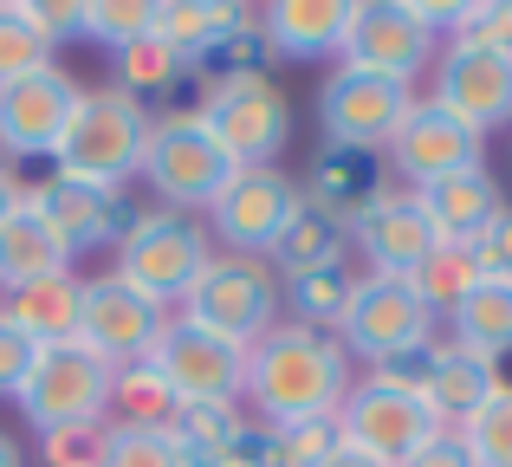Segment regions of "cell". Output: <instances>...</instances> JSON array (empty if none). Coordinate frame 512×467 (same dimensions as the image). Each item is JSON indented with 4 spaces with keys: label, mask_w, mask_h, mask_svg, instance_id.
I'll use <instances>...</instances> for the list:
<instances>
[{
    "label": "cell",
    "mask_w": 512,
    "mask_h": 467,
    "mask_svg": "<svg viewBox=\"0 0 512 467\" xmlns=\"http://www.w3.org/2000/svg\"><path fill=\"white\" fill-rule=\"evenodd\" d=\"M338 448H344L338 416H312V422H286V429H273V455H279V467H325Z\"/></svg>",
    "instance_id": "74e56055"
},
{
    "label": "cell",
    "mask_w": 512,
    "mask_h": 467,
    "mask_svg": "<svg viewBox=\"0 0 512 467\" xmlns=\"http://www.w3.org/2000/svg\"><path fill=\"white\" fill-rule=\"evenodd\" d=\"M169 429L195 461H221L227 448H234V435L247 429V409L240 403H182Z\"/></svg>",
    "instance_id": "d6a6232c"
},
{
    "label": "cell",
    "mask_w": 512,
    "mask_h": 467,
    "mask_svg": "<svg viewBox=\"0 0 512 467\" xmlns=\"http://www.w3.org/2000/svg\"><path fill=\"white\" fill-rule=\"evenodd\" d=\"M299 195H305V208L331 215L350 234V221H357L376 195H389V169H383L376 150H331V143H325V150L312 156V169H305Z\"/></svg>",
    "instance_id": "44dd1931"
},
{
    "label": "cell",
    "mask_w": 512,
    "mask_h": 467,
    "mask_svg": "<svg viewBox=\"0 0 512 467\" xmlns=\"http://www.w3.org/2000/svg\"><path fill=\"white\" fill-rule=\"evenodd\" d=\"M415 111V91L396 85V78H376V72H338L318 85V130H325L331 150H376L396 137V124Z\"/></svg>",
    "instance_id": "4fadbf2b"
},
{
    "label": "cell",
    "mask_w": 512,
    "mask_h": 467,
    "mask_svg": "<svg viewBox=\"0 0 512 467\" xmlns=\"http://www.w3.org/2000/svg\"><path fill=\"white\" fill-rule=\"evenodd\" d=\"M487 163V137L448 117L435 98H415V111L396 124V137L383 143V169H396L409 189H428L441 176H461V169H480Z\"/></svg>",
    "instance_id": "2e32d148"
},
{
    "label": "cell",
    "mask_w": 512,
    "mask_h": 467,
    "mask_svg": "<svg viewBox=\"0 0 512 467\" xmlns=\"http://www.w3.org/2000/svg\"><path fill=\"white\" fill-rule=\"evenodd\" d=\"M59 273H72V247L39 221L33 202H20L13 221L0 228V292L39 286V279H59Z\"/></svg>",
    "instance_id": "cb8c5ba5"
},
{
    "label": "cell",
    "mask_w": 512,
    "mask_h": 467,
    "mask_svg": "<svg viewBox=\"0 0 512 467\" xmlns=\"http://www.w3.org/2000/svg\"><path fill=\"white\" fill-rule=\"evenodd\" d=\"M240 176V163L214 143L201 111H163L150 117V143H143V182L150 195L175 215H208L214 195Z\"/></svg>",
    "instance_id": "3957f363"
},
{
    "label": "cell",
    "mask_w": 512,
    "mask_h": 467,
    "mask_svg": "<svg viewBox=\"0 0 512 467\" xmlns=\"http://www.w3.org/2000/svg\"><path fill=\"white\" fill-rule=\"evenodd\" d=\"M46 65H52V46L20 20L13 0H0V91L20 85V78H33V72H46Z\"/></svg>",
    "instance_id": "d590c367"
},
{
    "label": "cell",
    "mask_w": 512,
    "mask_h": 467,
    "mask_svg": "<svg viewBox=\"0 0 512 467\" xmlns=\"http://www.w3.org/2000/svg\"><path fill=\"white\" fill-rule=\"evenodd\" d=\"M448 325H454V344H467V351L493 357V364L512 357V279H480L448 312Z\"/></svg>",
    "instance_id": "484cf974"
},
{
    "label": "cell",
    "mask_w": 512,
    "mask_h": 467,
    "mask_svg": "<svg viewBox=\"0 0 512 467\" xmlns=\"http://www.w3.org/2000/svg\"><path fill=\"white\" fill-rule=\"evenodd\" d=\"M143 143H150V104L124 98V91H78L72 124H65L52 169L91 189H130L143 176Z\"/></svg>",
    "instance_id": "7a4b0ae2"
},
{
    "label": "cell",
    "mask_w": 512,
    "mask_h": 467,
    "mask_svg": "<svg viewBox=\"0 0 512 467\" xmlns=\"http://www.w3.org/2000/svg\"><path fill=\"white\" fill-rule=\"evenodd\" d=\"M78 91L85 85L72 72H59V65L0 91V163H52L65 124H72Z\"/></svg>",
    "instance_id": "e0dca14e"
},
{
    "label": "cell",
    "mask_w": 512,
    "mask_h": 467,
    "mask_svg": "<svg viewBox=\"0 0 512 467\" xmlns=\"http://www.w3.org/2000/svg\"><path fill=\"white\" fill-rule=\"evenodd\" d=\"M26 202L39 208V221H46L52 234L72 247V260L85 247H117L124 228L137 221V208H130L124 189H91V182H72L52 169L46 182H26Z\"/></svg>",
    "instance_id": "ac0fdd59"
},
{
    "label": "cell",
    "mask_w": 512,
    "mask_h": 467,
    "mask_svg": "<svg viewBox=\"0 0 512 467\" xmlns=\"http://www.w3.org/2000/svg\"><path fill=\"white\" fill-rule=\"evenodd\" d=\"M0 467H26V455H20V442H13L7 429H0Z\"/></svg>",
    "instance_id": "7dc6e473"
},
{
    "label": "cell",
    "mask_w": 512,
    "mask_h": 467,
    "mask_svg": "<svg viewBox=\"0 0 512 467\" xmlns=\"http://www.w3.org/2000/svg\"><path fill=\"white\" fill-rule=\"evenodd\" d=\"M182 78H188V59L175 46H163L156 33L137 39V46H124V52H111V91H124V98H137V104L163 98Z\"/></svg>",
    "instance_id": "4dcf8cb0"
},
{
    "label": "cell",
    "mask_w": 512,
    "mask_h": 467,
    "mask_svg": "<svg viewBox=\"0 0 512 467\" xmlns=\"http://www.w3.org/2000/svg\"><path fill=\"white\" fill-rule=\"evenodd\" d=\"M350 7L357 0H273V7H260V39L273 59H292V65L338 59L350 33Z\"/></svg>",
    "instance_id": "7402d4cb"
},
{
    "label": "cell",
    "mask_w": 512,
    "mask_h": 467,
    "mask_svg": "<svg viewBox=\"0 0 512 467\" xmlns=\"http://www.w3.org/2000/svg\"><path fill=\"white\" fill-rule=\"evenodd\" d=\"M350 357L331 331H305L292 318H279L260 344L247 351V396L253 416L266 429H286V422H312V416H338L350 396Z\"/></svg>",
    "instance_id": "6da1fadb"
},
{
    "label": "cell",
    "mask_w": 512,
    "mask_h": 467,
    "mask_svg": "<svg viewBox=\"0 0 512 467\" xmlns=\"http://www.w3.org/2000/svg\"><path fill=\"white\" fill-rule=\"evenodd\" d=\"M331 338L344 344L350 364H409V357H422L428 344H435V312H428L422 299L409 292V279H383V273H357V286H350V305L338 318V331Z\"/></svg>",
    "instance_id": "5b68a950"
},
{
    "label": "cell",
    "mask_w": 512,
    "mask_h": 467,
    "mask_svg": "<svg viewBox=\"0 0 512 467\" xmlns=\"http://www.w3.org/2000/svg\"><path fill=\"white\" fill-rule=\"evenodd\" d=\"M33 357H39V344L26 338V331L13 325L7 312H0V396H20V383H26V370H33Z\"/></svg>",
    "instance_id": "60d3db41"
},
{
    "label": "cell",
    "mask_w": 512,
    "mask_h": 467,
    "mask_svg": "<svg viewBox=\"0 0 512 467\" xmlns=\"http://www.w3.org/2000/svg\"><path fill=\"white\" fill-rule=\"evenodd\" d=\"M454 435L467 442L474 467H512V383L500 377V390H493Z\"/></svg>",
    "instance_id": "e575fe53"
},
{
    "label": "cell",
    "mask_w": 512,
    "mask_h": 467,
    "mask_svg": "<svg viewBox=\"0 0 512 467\" xmlns=\"http://www.w3.org/2000/svg\"><path fill=\"white\" fill-rule=\"evenodd\" d=\"M175 409H182L175 390L150 364H124L111 377V409H104V422H111V429H169Z\"/></svg>",
    "instance_id": "f1b7e54d"
},
{
    "label": "cell",
    "mask_w": 512,
    "mask_h": 467,
    "mask_svg": "<svg viewBox=\"0 0 512 467\" xmlns=\"http://www.w3.org/2000/svg\"><path fill=\"white\" fill-rule=\"evenodd\" d=\"M150 26H156V0H91V7H78V39L104 52L150 39Z\"/></svg>",
    "instance_id": "836d02e7"
},
{
    "label": "cell",
    "mask_w": 512,
    "mask_h": 467,
    "mask_svg": "<svg viewBox=\"0 0 512 467\" xmlns=\"http://www.w3.org/2000/svg\"><path fill=\"white\" fill-rule=\"evenodd\" d=\"M195 111L240 169H279V156H286V143H292V98L279 91L273 72L221 78V85L201 91Z\"/></svg>",
    "instance_id": "8992f818"
},
{
    "label": "cell",
    "mask_w": 512,
    "mask_h": 467,
    "mask_svg": "<svg viewBox=\"0 0 512 467\" xmlns=\"http://www.w3.org/2000/svg\"><path fill=\"white\" fill-rule=\"evenodd\" d=\"M402 467H474V455H467V442H461V435H454V429H441L435 442L422 448V455H409Z\"/></svg>",
    "instance_id": "ee69618b"
},
{
    "label": "cell",
    "mask_w": 512,
    "mask_h": 467,
    "mask_svg": "<svg viewBox=\"0 0 512 467\" xmlns=\"http://www.w3.org/2000/svg\"><path fill=\"white\" fill-rule=\"evenodd\" d=\"M104 467H195V455L175 442V429H111Z\"/></svg>",
    "instance_id": "8d00e7d4"
},
{
    "label": "cell",
    "mask_w": 512,
    "mask_h": 467,
    "mask_svg": "<svg viewBox=\"0 0 512 467\" xmlns=\"http://www.w3.org/2000/svg\"><path fill=\"white\" fill-rule=\"evenodd\" d=\"M104 448H111V422H72V429L39 435L46 467H104Z\"/></svg>",
    "instance_id": "f35d334b"
},
{
    "label": "cell",
    "mask_w": 512,
    "mask_h": 467,
    "mask_svg": "<svg viewBox=\"0 0 512 467\" xmlns=\"http://www.w3.org/2000/svg\"><path fill=\"white\" fill-rule=\"evenodd\" d=\"M350 286H357V273H350V260H338V266H318V273L279 279V305H286V318L305 325V331H338V318L350 305Z\"/></svg>",
    "instance_id": "83f0119b"
},
{
    "label": "cell",
    "mask_w": 512,
    "mask_h": 467,
    "mask_svg": "<svg viewBox=\"0 0 512 467\" xmlns=\"http://www.w3.org/2000/svg\"><path fill=\"white\" fill-rule=\"evenodd\" d=\"M325 467H383V461H370V455H357V448H338Z\"/></svg>",
    "instance_id": "bcb514c9"
},
{
    "label": "cell",
    "mask_w": 512,
    "mask_h": 467,
    "mask_svg": "<svg viewBox=\"0 0 512 467\" xmlns=\"http://www.w3.org/2000/svg\"><path fill=\"white\" fill-rule=\"evenodd\" d=\"M344 253H350V234H344L331 215H318V208H305V202H299V215H292V221H286V234L273 240L266 266H273L279 279H292V273H318V266H338Z\"/></svg>",
    "instance_id": "4316f807"
},
{
    "label": "cell",
    "mask_w": 512,
    "mask_h": 467,
    "mask_svg": "<svg viewBox=\"0 0 512 467\" xmlns=\"http://www.w3.org/2000/svg\"><path fill=\"white\" fill-rule=\"evenodd\" d=\"M454 39H474V46L506 52V59H512V0H467L461 33H454Z\"/></svg>",
    "instance_id": "ab89813d"
},
{
    "label": "cell",
    "mask_w": 512,
    "mask_h": 467,
    "mask_svg": "<svg viewBox=\"0 0 512 467\" xmlns=\"http://www.w3.org/2000/svg\"><path fill=\"white\" fill-rule=\"evenodd\" d=\"M428 98H435L448 117H461L474 137L512 130V59L474 46V39H441L435 91H428Z\"/></svg>",
    "instance_id": "9a60e30c"
},
{
    "label": "cell",
    "mask_w": 512,
    "mask_h": 467,
    "mask_svg": "<svg viewBox=\"0 0 512 467\" xmlns=\"http://www.w3.org/2000/svg\"><path fill=\"white\" fill-rule=\"evenodd\" d=\"M221 20H227V0H156V26L150 33L182 52L188 72H195V59L208 52V39L221 33Z\"/></svg>",
    "instance_id": "1f68e13d"
},
{
    "label": "cell",
    "mask_w": 512,
    "mask_h": 467,
    "mask_svg": "<svg viewBox=\"0 0 512 467\" xmlns=\"http://www.w3.org/2000/svg\"><path fill=\"white\" fill-rule=\"evenodd\" d=\"M480 279H487V273H480L474 247H461V240H441V247H435V253H428V260L409 273V292H415V299H422L435 318H448L454 305H461L467 292L480 286Z\"/></svg>",
    "instance_id": "f546056e"
},
{
    "label": "cell",
    "mask_w": 512,
    "mask_h": 467,
    "mask_svg": "<svg viewBox=\"0 0 512 467\" xmlns=\"http://www.w3.org/2000/svg\"><path fill=\"white\" fill-rule=\"evenodd\" d=\"M195 467H234V461H195Z\"/></svg>",
    "instance_id": "c3c4849f"
},
{
    "label": "cell",
    "mask_w": 512,
    "mask_h": 467,
    "mask_svg": "<svg viewBox=\"0 0 512 467\" xmlns=\"http://www.w3.org/2000/svg\"><path fill=\"white\" fill-rule=\"evenodd\" d=\"M143 364L175 390V403H240L247 396V351L201 331L182 312H169L163 338H156V351Z\"/></svg>",
    "instance_id": "8fae6325"
},
{
    "label": "cell",
    "mask_w": 512,
    "mask_h": 467,
    "mask_svg": "<svg viewBox=\"0 0 512 467\" xmlns=\"http://www.w3.org/2000/svg\"><path fill=\"white\" fill-rule=\"evenodd\" d=\"M163 325H169V305L143 299L117 273H98L78 286V344H91L111 370L143 364L156 351V338H163Z\"/></svg>",
    "instance_id": "5bb4252c"
},
{
    "label": "cell",
    "mask_w": 512,
    "mask_h": 467,
    "mask_svg": "<svg viewBox=\"0 0 512 467\" xmlns=\"http://www.w3.org/2000/svg\"><path fill=\"white\" fill-rule=\"evenodd\" d=\"M78 273H59V279H39V286H20L0 299V312L26 331L33 344H65L78 338Z\"/></svg>",
    "instance_id": "d4e9b609"
},
{
    "label": "cell",
    "mask_w": 512,
    "mask_h": 467,
    "mask_svg": "<svg viewBox=\"0 0 512 467\" xmlns=\"http://www.w3.org/2000/svg\"><path fill=\"white\" fill-rule=\"evenodd\" d=\"M415 208L428 215L435 240H461V247H474L480 228L506 208V189H500V176L480 163V169H461V176H441V182H428V189H415Z\"/></svg>",
    "instance_id": "603a6c76"
},
{
    "label": "cell",
    "mask_w": 512,
    "mask_h": 467,
    "mask_svg": "<svg viewBox=\"0 0 512 467\" xmlns=\"http://www.w3.org/2000/svg\"><path fill=\"white\" fill-rule=\"evenodd\" d=\"M383 377L415 383V390L428 396V409L441 416V429H461V422L474 416L493 390H500V364H493V357H480V351H467V344H454V338L428 344V351L409 357V364H389Z\"/></svg>",
    "instance_id": "d6986e66"
},
{
    "label": "cell",
    "mask_w": 512,
    "mask_h": 467,
    "mask_svg": "<svg viewBox=\"0 0 512 467\" xmlns=\"http://www.w3.org/2000/svg\"><path fill=\"white\" fill-rule=\"evenodd\" d=\"M338 435H344V448H357V455H370L383 467H402L409 455H422V448L441 435V416L428 409V396L415 390V383L370 370L363 383H350V396L338 409Z\"/></svg>",
    "instance_id": "52a82bcc"
},
{
    "label": "cell",
    "mask_w": 512,
    "mask_h": 467,
    "mask_svg": "<svg viewBox=\"0 0 512 467\" xmlns=\"http://www.w3.org/2000/svg\"><path fill=\"white\" fill-rule=\"evenodd\" d=\"M299 176L286 169H240L208 208V240H221L214 253H240V260H266L273 240L286 234V221L299 215Z\"/></svg>",
    "instance_id": "7c38bea8"
},
{
    "label": "cell",
    "mask_w": 512,
    "mask_h": 467,
    "mask_svg": "<svg viewBox=\"0 0 512 467\" xmlns=\"http://www.w3.org/2000/svg\"><path fill=\"white\" fill-rule=\"evenodd\" d=\"M474 260H480V273H487V279H512V202L487 221V228H480Z\"/></svg>",
    "instance_id": "b9f144b4"
},
{
    "label": "cell",
    "mask_w": 512,
    "mask_h": 467,
    "mask_svg": "<svg viewBox=\"0 0 512 467\" xmlns=\"http://www.w3.org/2000/svg\"><path fill=\"white\" fill-rule=\"evenodd\" d=\"M13 7H20V20L33 26L39 39H46V46H65V39H78V7H59V0H13Z\"/></svg>",
    "instance_id": "7bdbcfd3"
},
{
    "label": "cell",
    "mask_w": 512,
    "mask_h": 467,
    "mask_svg": "<svg viewBox=\"0 0 512 467\" xmlns=\"http://www.w3.org/2000/svg\"><path fill=\"white\" fill-rule=\"evenodd\" d=\"M111 377L117 370L78 338L39 344V357H33V370H26L13 403H20V416L33 422L39 435L72 429V422H104V409H111Z\"/></svg>",
    "instance_id": "9c48e42d"
},
{
    "label": "cell",
    "mask_w": 512,
    "mask_h": 467,
    "mask_svg": "<svg viewBox=\"0 0 512 467\" xmlns=\"http://www.w3.org/2000/svg\"><path fill=\"white\" fill-rule=\"evenodd\" d=\"M435 52H441V39L428 33L415 0H357V7H350V33L338 46V65L415 85V78L435 65Z\"/></svg>",
    "instance_id": "30bf717a"
},
{
    "label": "cell",
    "mask_w": 512,
    "mask_h": 467,
    "mask_svg": "<svg viewBox=\"0 0 512 467\" xmlns=\"http://www.w3.org/2000/svg\"><path fill=\"white\" fill-rule=\"evenodd\" d=\"M20 202H26V182L13 176V163H0V228L13 221V208H20Z\"/></svg>",
    "instance_id": "f6af8a7d"
},
{
    "label": "cell",
    "mask_w": 512,
    "mask_h": 467,
    "mask_svg": "<svg viewBox=\"0 0 512 467\" xmlns=\"http://www.w3.org/2000/svg\"><path fill=\"white\" fill-rule=\"evenodd\" d=\"M214 240L195 215H175V208H137V221L117 240V266L111 273L124 286H137L156 305H182L195 292V279L208 273Z\"/></svg>",
    "instance_id": "277c9868"
},
{
    "label": "cell",
    "mask_w": 512,
    "mask_h": 467,
    "mask_svg": "<svg viewBox=\"0 0 512 467\" xmlns=\"http://www.w3.org/2000/svg\"><path fill=\"white\" fill-rule=\"evenodd\" d=\"M350 247L363 253V266H370V273L409 279L415 266L441 247V240H435V228H428V215L415 208V195H396V189H389V195H376V202L350 221Z\"/></svg>",
    "instance_id": "ffe728a7"
},
{
    "label": "cell",
    "mask_w": 512,
    "mask_h": 467,
    "mask_svg": "<svg viewBox=\"0 0 512 467\" xmlns=\"http://www.w3.org/2000/svg\"><path fill=\"white\" fill-rule=\"evenodd\" d=\"M182 318H195L201 331H214V338L253 351V344H260L266 331L286 318V305H279V273L266 260L214 253L208 273L195 279V292L182 299Z\"/></svg>",
    "instance_id": "ba28073f"
}]
</instances>
